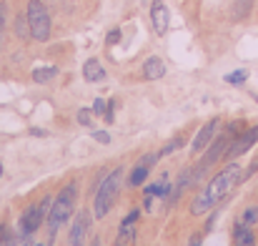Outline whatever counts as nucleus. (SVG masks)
Wrapping results in <instances>:
<instances>
[{
  "mask_svg": "<svg viewBox=\"0 0 258 246\" xmlns=\"http://www.w3.org/2000/svg\"><path fill=\"white\" fill-rule=\"evenodd\" d=\"M241 166L236 164V161H231V164L226 166V168H221L211 181H208V186L193 199V204H190V214L193 216H203L206 211H211L213 206H218L228 193H231V188L236 186V183H241Z\"/></svg>",
  "mask_w": 258,
  "mask_h": 246,
  "instance_id": "nucleus-1",
  "label": "nucleus"
},
{
  "mask_svg": "<svg viewBox=\"0 0 258 246\" xmlns=\"http://www.w3.org/2000/svg\"><path fill=\"white\" fill-rule=\"evenodd\" d=\"M76 201H78V183L71 181V183H66L63 191L53 199V206H50V214H48V229H50V236H55L58 229L73 216Z\"/></svg>",
  "mask_w": 258,
  "mask_h": 246,
  "instance_id": "nucleus-2",
  "label": "nucleus"
},
{
  "mask_svg": "<svg viewBox=\"0 0 258 246\" xmlns=\"http://www.w3.org/2000/svg\"><path fill=\"white\" fill-rule=\"evenodd\" d=\"M120 183H123V166L113 168L105 178H100V186L95 191V201H93V211H95V219H103L110 214L113 204H115V196L120 191Z\"/></svg>",
  "mask_w": 258,
  "mask_h": 246,
  "instance_id": "nucleus-3",
  "label": "nucleus"
},
{
  "mask_svg": "<svg viewBox=\"0 0 258 246\" xmlns=\"http://www.w3.org/2000/svg\"><path fill=\"white\" fill-rule=\"evenodd\" d=\"M28 25H30V38L38 43H45L50 38V13L43 5V0H28Z\"/></svg>",
  "mask_w": 258,
  "mask_h": 246,
  "instance_id": "nucleus-4",
  "label": "nucleus"
},
{
  "mask_svg": "<svg viewBox=\"0 0 258 246\" xmlns=\"http://www.w3.org/2000/svg\"><path fill=\"white\" fill-rule=\"evenodd\" d=\"M50 206H53V196H45L43 201L38 204H30L25 209V214L20 216V239H28L33 236L43 221H48V214H50Z\"/></svg>",
  "mask_w": 258,
  "mask_h": 246,
  "instance_id": "nucleus-5",
  "label": "nucleus"
},
{
  "mask_svg": "<svg viewBox=\"0 0 258 246\" xmlns=\"http://www.w3.org/2000/svg\"><path fill=\"white\" fill-rule=\"evenodd\" d=\"M258 143V126L253 128H246L243 133H238L233 141H231V146H228V151H226V159H238V156H243L248 149H253Z\"/></svg>",
  "mask_w": 258,
  "mask_h": 246,
  "instance_id": "nucleus-6",
  "label": "nucleus"
},
{
  "mask_svg": "<svg viewBox=\"0 0 258 246\" xmlns=\"http://www.w3.org/2000/svg\"><path fill=\"white\" fill-rule=\"evenodd\" d=\"M90 224H93V219H90V214H88L86 209H83V211H78V214H76V219H73V226H71L68 244L71 246H86L88 234H90Z\"/></svg>",
  "mask_w": 258,
  "mask_h": 246,
  "instance_id": "nucleus-7",
  "label": "nucleus"
},
{
  "mask_svg": "<svg viewBox=\"0 0 258 246\" xmlns=\"http://www.w3.org/2000/svg\"><path fill=\"white\" fill-rule=\"evenodd\" d=\"M138 219H141V209H133V211L120 221L115 246H131L133 241H136V234H138Z\"/></svg>",
  "mask_w": 258,
  "mask_h": 246,
  "instance_id": "nucleus-8",
  "label": "nucleus"
},
{
  "mask_svg": "<svg viewBox=\"0 0 258 246\" xmlns=\"http://www.w3.org/2000/svg\"><path fill=\"white\" fill-rule=\"evenodd\" d=\"M218 128H221V118H213V121H208L198 133H196V138H193V143H190V151L193 154H201V151H206L208 146H211V141L216 138V133H218Z\"/></svg>",
  "mask_w": 258,
  "mask_h": 246,
  "instance_id": "nucleus-9",
  "label": "nucleus"
},
{
  "mask_svg": "<svg viewBox=\"0 0 258 246\" xmlns=\"http://www.w3.org/2000/svg\"><path fill=\"white\" fill-rule=\"evenodd\" d=\"M151 20H153L156 33L158 35H166L168 23H171V13H168V8H166L163 0H153V5H151Z\"/></svg>",
  "mask_w": 258,
  "mask_h": 246,
  "instance_id": "nucleus-10",
  "label": "nucleus"
},
{
  "mask_svg": "<svg viewBox=\"0 0 258 246\" xmlns=\"http://www.w3.org/2000/svg\"><path fill=\"white\" fill-rule=\"evenodd\" d=\"M166 76V63L161 61V58H148L146 63H143V78L146 81H158V78H163Z\"/></svg>",
  "mask_w": 258,
  "mask_h": 246,
  "instance_id": "nucleus-11",
  "label": "nucleus"
},
{
  "mask_svg": "<svg viewBox=\"0 0 258 246\" xmlns=\"http://www.w3.org/2000/svg\"><path fill=\"white\" fill-rule=\"evenodd\" d=\"M83 78H86L88 83L105 81V68L100 66V61H95V58L86 61V66H83Z\"/></svg>",
  "mask_w": 258,
  "mask_h": 246,
  "instance_id": "nucleus-12",
  "label": "nucleus"
},
{
  "mask_svg": "<svg viewBox=\"0 0 258 246\" xmlns=\"http://www.w3.org/2000/svg\"><path fill=\"white\" fill-rule=\"evenodd\" d=\"M233 246H256V236H253V231H251V226H246V224H236V229H233Z\"/></svg>",
  "mask_w": 258,
  "mask_h": 246,
  "instance_id": "nucleus-13",
  "label": "nucleus"
},
{
  "mask_svg": "<svg viewBox=\"0 0 258 246\" xmlns=\"http://www.w3.org/2000/svg\"><path fill=\"white\" fill-rule=\"evenodd\" d=\"M148 173H151V168L146 164H136V168L131 171V176H128V186H143L146 183V178H148Z\"/></svg>",
  "mask_w": 258,
  "mask_h": 246,
  "instance_id": "nucleus-14",
  "label": "nucleus"
},
{
  "mask_svg": "<svg viewBox=\"0 0 258 246\" xmlns=\"http://www.w3.org/2000/svg\"><path fill=\"white\" fill-rule=\"evenodd\" d=\"M58 76V68H53V66H48V68H35L33 71V81L35 83H48L53 81Z\"/></svg>",
  "mask_w": 258,
  "mask_h": 246,
  "instance_id": "nucleus-15",
  "label": "nucleus"
},
{
  "mask_svg": "<svg viewBox=\"0 0 258 246\" xmlns=\"http://www.w3.org/2000/svg\"><path fill=\"white\" fill-rule=\"evenodd\" d=\"M251 8H253V0H236V5H233V18H236V20L248 18V15H251Z\"/></svg>",
  "mask_w": 258,
  "mask_h": 246,
  "instance_id": "nucleus-16",
  "label": "nucleus"
},
{
  "mask_svg": "<svg viewBox=\"0 0 258 246\" xmlns=\"http://www.w3.org/2000/svg\"><path fill=\"white\" fill-rule=\"evenodd\" d=\"M15 35L20 38V40H25L28 35H30V25H28V15H18V20H15Z\"/></svg>",
  "mask_w": 258,
  "mask_h": 246,
  "instance_id": "nucleus-17",
  "label": "nucleus"
},
{
  "mask_svg": "<svg viewBox=\"0 0 258 246\" xmlns=\"http://www.w3.org/2000/svg\"><path fill=\"white\" fill-rule=\"evenodd\" d=\"M183 146H185V138H183V136H178V138L168 141V143L158 151V156H161V159H166V156H171L173 151H178V149H183Z\"/></svg>",
  "mask_w": 258,
  "mask_h": 246,
  "instance_id": "nucleus-18",
  "label": "nucleus"
},
{
  "mask_svg": "<svg viewBox=\"0 0 258 246\" xmlns=\"http://www.w3.org/2000/svg\"><path fill=\"white\" fill-rule=\"evenodd\" d=\"M241 224H246V226H253L258 221V206H248L243 214H241V219H238Z\"/></svg>",
  "mask_w": 258,
  "mask_h": 246,
  "instance_id": "nucleus-19",
  "label": "nucleus"
},
{
  "mask_svg": "<svg viewBox=\"0 0 258 246\" xmlns=\"http://www.w3.org/2000/svg\"><path fill=\"white\" fill-rule=\"evenodd\" d=\"M246 81H248V71H246V68L233 71V73L226 76V83H231V85H241V83H246Z\"/></svg>",
  "mask_w": 258,
  "mask_h": 246,
  "instance_id": "nucleus-20",
  "label": "nucleus"
},
{
  "mask_svg": "<svg viewBox=\"0 0 258 246\" xmlns=\"http://www.w3.org/2000/svg\"><path fill=\"white\" fill-rule=\"evenodd\" d=\"M243 131H246V123H243V121H233V123H228V126H226V133H228V136H233V138H236L238 133H243Z\"/></svg>",
  "mask_w": 258,
  "mask_h": 246,
  "instance_id": "nucleus-21",
  "label": "nucleus"
},
{
  "mask_svg": "<svg viewBox=\"0 0 258 246\" xmlns=\"http://www.w3.org/2000/svg\"><path fill=\"white\" fill-rule=\"evenodd\" d=\"M78 123H81V126H93V111H88V108H81V111H78Z\"/></svg>",
  "mask_w": 258,
  "mask_h": 246,
  "instance_id": "nucleus-22",
  "label": "nucleus"
},
{
  "mask_svg": "<svg viewBox=\"0 0 258 246\" xmlns=\"http://www.w3.org/2000/svg\"><path fill=\"white\" fill-rule=\"evenodd\" d=\"M158 161H161V156H158V154H146V156H143L138 164H146L148 168H153V166L158 164Z\"/></svg>",
  "mask_w": 258,
  "mask_h": 246,
  "instance_id": "nucleus-23",
  "label": "nucleus"
},
{
  "mask_svg": "<svg viewBox=\"0 0 258 246\" xmlns=\"http://www.w3.org/2000/svg\"><path fill=\"white\" fill-rule=\"evenodd\" d=\"M105 108H108V103H105L103 98H95V103H93V113H95V116H105Z\"/></svg>",
  "mask_w": 258,
  "mask_h": 246,
  "instance_id": "nucleus-24",
  "label": "nucleus"
},
{
  "mask_svg": "<svg viewBox=\"0 0 258 246\" xmlns=\"http://www.w3.org/2000/svg\"><path fill=\"white\" fill-rule=\"evenodd\" d=\"M93 138H95L98 143H105V146L110 143V133H108V131H93Z\"/></svg>",
  "mask_w": 258,
  "mask_h": 246,
  "instance_id": "nucleus-25",
  "label": "nucleus"
},
{
  "mask_svg": "<svg viewBox=\"0 0 258 246\" xmlns=\"http://www.w3.org/2000/svg\"><path fill=\"white\" fill-rule=\"evenodd\" d=\"M5 13H8V8H5V3H0V43L5 35Z\"/></svg>",
  "mask_w": 258,
  "mask_h": 246,
  "instance_id": "nucleus-26",
  "label": "nucleus"
},
{
  "mask_svg": "<svg viewBox=\"0 0 258 246\" xmlns=\"http://www.w3.org/2000/svg\"><path fill=\"white\" fill-rule=\"evenodd\" d=\"M113 111H115V103L110 101V103H108V108H105V116H103V118H105L108 123H113V121H115V116H113Z\"/></svg>",
  "mask_w": 258,
  "mask_h": 246,
  "instance_id": "nucleus-27",
  "label": "nucleus"
},
{
  "mask_svg": "<svg viewBox=\"0 0 258 246\" xmlns=\"http://www.w3.org/2000/svg\"><path fill=\"white\" fill-rule=\"evenodd\" d=\"M118 40H120V30H110L108 33V45H115Z\"/></svg>",
  "mask_w": 258,
  "mask_h": 246,
  "instance_id": "nucleus-28",
  "label": "nucleus"
},
{
  "mask_svg": "<svg viewBox=\"0 0 258 246\" xmlns=\"http://www.w3.org/2000/svg\"><path fill=\"white\" fill-rule=\"evenodd\" d=\"M5 239H8V226H5V224H0V246H3Z\"/></svg>",
  "mask_w": 258,
  "mask_h": 246,
  "instance_id": "nucleus-29",
  "label": "nucleus"
},
{
  "mask_svg": "<svg viewBox=\"0 0 258 246\" xmlns=\"http://www.w3.org/2000/svg\"><path fill=\"white\" fill-rule=\"evenodd\" d=\"M201 239H203L201 234H193V236H190V246H201Z\"/></svg>",
  "mask_w": 258,
  "mask_h": 246,
  "instance_id": "nucleus-30",
  "label": "nucleus"
},
{
  "mask_svg": "<svg viewBox=\"0 0 258 246\" xmlns=\"http://www.w3.org/2000/svg\"><path fill=\"white\" fill-rule=\"evenodd\" d=\"M30 133H33V136H48V133H45V131H40V128H30Z\"/></svg>",
  "mask_w": 258,
  "mask_h": 246,
  "instance_id": "nucleus-31",
  "label": "nucleus"
},
{
  "mask_svg": "<svg viewBox=\"0 0 258 246\" xmlns=\"http://www.w3.org/2000/svg\"><path fill=\"white\" fill-rule=\"evenodd\" d=\"M23 246H33V241H30V236H28V239H23Z\"/></svg>",
  "mask_w": 258,
  "mask_h": 246,
  "instance_id": "nucleus-32",
  "label": "nucleus"
},
{
  "mask_svg": "<svg viewBox=\"0 0 258 246\" xmlns=\"http://www.w3.org/2000/svg\"><path fill=\"white\" fill-rule=\"evenodd\" d=\"M0 178H3V164H0Z\"/></svg>",
  "mask_w": 258,
  "mask_h": 246,
  "instance_id": "nucleus-33",
  "label": "nucleus"
},
{
  "mask_svg": "<svg viewBox=\"0 0 258 246\" xmlns=\"http://www.w3.org/2000/svg\"><path fill=\"white\" fill-rule=\"evenodd\" d=\"M35 246H45V244H35Z\"/></svg>",
  "mask_w": 258,
  "mask_h": 246,
  "instance_id": "nucleus-34",
  "label": "nucleus"
},
{
  "mask_svg": "<svg viewBox=\"0 0 258 246\" xmlns=\"http://www.w3.org/2000/svg\"><path fill=\"white\" fill-rule=\"evenodd\" d=\"M256 103H258V95H256Z\"/></svg>",
  "mask_w": 258,
  "mask_h": 246,
  "instance_id": "nucleus-35",
  "label": "nucleus"
}]
</instances>
